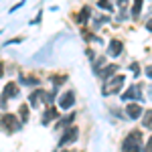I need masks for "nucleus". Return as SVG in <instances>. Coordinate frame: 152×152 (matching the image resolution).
I'll use <instances>...</instances> for the list:
<instances>
[{"label": "nucleus", "mask_w": 152, "mask_h": 152, "mask_svg": "<svg viewBox=\"0 0 152 152\" xmlns=\"http://www.w3.org/2000/svg\"><path fill=\"white\" fill-rule=\"evenodd\" d=\"M75 104V91H65V94L59 97V107L61 110H69Z\"/></svg>", "instance_id": "423d86ee"}, {"label": "nucleus", "mask_w": 152, "mask_h": 152, "mask_svg": "<svg viewBox=\"0 0 152 152\" xmlns=\"http://www.w3.org/2000/svg\"><path fill=\"white\" fill-rule=\"evenodd\" d=\"M0 33H2V31H0Z\"/></svg>", "instance_id": "c85d7f7f"}, {"label": "nucleus", "mask_w": 152, "mask_h": 152, "mask_svg": "<svg viewBox=\"0 0 152 152\" xmlns=\"http://www.w3.org/2000/svg\"><path fill=\"white\" fill-rule=\"evenodd\" d=\"M118 4H120V8H126L128 6V0H118Z\"/></svg>", "instance_id": "393cba45"}, {"label": "nucleus", "mask_w": 152, "mask_h": 152, "mask_svg": "<svg viewBox=\"0 0 152 152\" xmlns=\"http://www.w3.org/2000/svg\"><path fill=\"white\" fill-rule=\"evenodd\" d=\"M97 6L107 10V12H114V2L112 0H97Z\"/></svg>", "instance_id": "f3484780"}, {"label": "nucleus", "mask_w": 152, "mask_h": 152, "mask_svg": "<svg viewBox=\"0 0 152 152\" xmlns=\"http://www.w3.org/2000/svg\"><path fill=\"white\" fill-rule=\"evenodd\" d=\"M2 71H4V65L0 63V77H2Z\"/></svg>", "instance_id": "cd10ccee"}, {"label": "nucleus", "mask_w": 152, "mask_h": 152, "mask_svg": "<svg viewBox=\"0 0 152 152\" xmlns=\"http://www.w3.org/2000/svg\"><path fill=\"white\" fill-rule=\"evenodd\" d=\"M132 71H134V75H136V77L140 75V69H138V63H132Z\"/></svg>", "instance_id": "5701e85b"}, {"label": "nucleus", "mask_w": 152, "mask_h": 152, "mask_svg": "<svg viewBox=\"0 0 152 152\" xmlns=\"http://www.w3.org/2000/svg\"><path fill=\"white\" fill-rule=\"evenodd\" d=\"M126 114H128L130 120H138L142 116V107L138 104H130V105H126Z\"/></svg>", "instance_id": "6e6552de"}, {"label": "nucleus", "mask_w": 152, "mask_h": 152, "mask_svg": "<svg viewBox=\"0 0 152 152\" xmlns=\"http://www.w3.org/2000/svg\"><path fill=\"white\" fill-rule=\"evenodd\" d=\"M144 152H152V136H150V140H148V144L144 146Z\"/></svg>", "instance_id": "b1692460"}, {"label": "nucleus", "mask_w": 152, "mask_h": 152, "mask_svg": "<svg viewBox=\"0 0 152 152\" xmlns=\"http://www.w3.org/2000/svg\"><path fill=\"white\" fill-rule=\"evenodd\" d=\"M18 81L24 83V85H39V83H41V79H37V77H26V75H20V77H18Z\"/></svg>", "instance_id": "2eb2a0df"}, {"label": "nucleus", "mask_w": 152, "mask_h": 152, "mask_svg": "<svg viewBox=\"0 0 152 152\" xmlns=\"http://www.w3.org/2000/svg\"><path fill=\"white\" fill-rule=\"evenodd\" d=\"M20 122H23V124L28 122V105H26V104L20 105Z\"/></svg>", "instance_id": "6ab92c4d"}, {"label": "nucleus", "mask_w": 152, "mask_h": 152, "mask_svg": "<svg viewBox=\"0 0 152 152\" xmlns=\"http://www.w3.org/2000/svg\"><path fill=\"white\" fill-rule=\"evenodd\" d=\"M146 75H148V77H152V65H150V67H146Z\"/></svg>", "instance_id": "a878e982"}, {"label": "nucleus", "mask_w": 152, "mask_h": 152, "mask_svg": "<svg viewBox=\"0 0 152 152\" xmlns=\"http://www.w3.org/2000/svg\"><path fill=\"white\" fill-rule=\"evenodd\" d=\"M122 47H124L122 41H112V43H110V55H112V57H118V55L122 53Z\"/></svg>", "instance_id": "f8f14e48"}, {"label": "nucleus", "mask_w": 152, "mask_h": 152, "mask_svg": "<svg viewBox=\"0 0 152 152\" xmlns=\"http://www.w3.org/2000/svg\"><path fill=\"white\" fill-rule=\"evenodd\" d=\"M89 16H91V8H89V6H83L81 12H79V14H75V23H77V24H85Z\"/></svg>", "instance_id": "9b49d317"}, {"label": "nucleus", "mask_w": 152, "mask_h": 152, "mask_svg": "<svg viewBox=\"0 0 152 152\" xmlns=\"http://www.w3.org/2000/svg\"><path fill=\"white\" fill-rule=\"evenodd\" d=\"M146 28H148V31H152V18L148 20V23H146Z\"/></svg>", "instance_id": "bb28decb"}, {"label": "nucleus", "mask_w": 152, "mask_h": 152, "mask_svg": "<svg viewBox=\"0 0 152 152\" xmlns=\"http://www.w3.org/2000/svg\"><path fill=\"white\" fill-rule=\"evenodd\" d=\"M116 71H118V65H104L102 69L97 71V75H99L102 79H110V77L116 73Z\"/></svg>", "instance_id": "1a4fd4ad"}, {"label": "nucleus", "mask_w": 152, "mask_h": 152, "mask_svg": "<svg viewBox=\"0 0 152 152\" xmlns=\"http://www.w3.org/2000/svg\"><path fill=\"white\" fill-rule=\"evenodd\" d=\"M24 2H26V0H20V2H16V4H14V6H12V8H10V10H8V12H10V14H12V12H14V10H18L20 6H24Z\"/></svg>", "instance_id": "412c9836"}, {"label": "nucleus", "mask_w": 152, "mask_h": 152, "mask_svg": "<svg viewBox=\"0 0 152 152\" xmlns=\"http://www.w3.org/2000/svg\"><path fill=\"white\" fill-rule=\"evenodd\" d=\"M142 150V132L132 130L122 144V152H140Z\"/></svg>", "instance_id": "f257e3e1"}, {"label": "nucleus", "mask_w": 152, "mask_h": 152, "mask_svg": "<svg viewBox=\"0 0 152 152\" xmlns=\"http://www.w3.org/2000/svg\"><path fill=\"white\" fill-rule=\"evenodd\" d=\"M10 97H18V85L16 83H6V87H4V94L0 97V105L2 107H6V102L10 99Z\"/></svg>", "instance_id": "20e7f679"}, {"label": "nucleus", "mask_w": 152, "mask_h": 152, "mask_svg": "<svg viewBox=\"0 0 152 152\" xmlns=\"http://www.w3.org/2000/svg\"><path fill=\"white\" fill-rule=\"evenodd\" d=\"M51 81H53V89L57 91L59 85H63V83L67 81V75H53V77H51Z\"/></svg>", "instance_id": "4468645a"}, {"label": "nucleus", "mask_w": 152, "mask_h": 152, "mask_svg": "<svg viewBox=\"0 0 152 152\" xmlns=\"http://www.w3.org/2000/svg\"><path fill=\"white\" fill-rule=\"evenodd\" d=\"M142 4H144V0H134V6H132V16H134V18H138V16H140Z\"/></svg>", "instance_id": "dca6fc26"}, {"label": "nucleus", "mask_w": 152, "mask_h": 152, "mask_svg": "<svg viewBox=\"0 0 152 152\" xmlns=\"http://www.w3.org/2000/svg\"><path fill=\"white\" fill-rule=\"evenodd\" d=\"M124 75H112L110 79H107V83L104 85V94L105 95H114L118 94V91H122V85H124Z\"/></svg>", "instance_id": "7ed1b4c3"}, {"label": "nucleus", "mask_w": 152, "mask_h": 152, "mask_svg": "<svg viewBox=\"0 0 152 152\" xmlns=\"http://www.w3.org/2000/svg\"><path fill=\"white\" fill-rule=\"evenodd\" d=\"M18 43H23V37H16V39H10L6 45H18Z\"/></svg>", "instance_id": "4be33fe9"}, {"label": "nucleus", "mask_w": 152, "mask_h": 152, "mask_svg": "<svg viewBox=\"0 0 152 152\" xmlns=\"http://www.w3.org/2000/svg\"><path fill=\"white\" fill-rule=\"evenodd\" d=\"M73 120H75V114H69L67 118H63V120H59V126H57V128H61V126H63V128H67V126H69V124L73 122Z\"/></svg>", "instance_id": "a211bd4d"}, {"label": "nucleus", "mask_w": 152, "mask_h": 152, "mask_svg": "<svg viewBox=\"0 0 152 152\" xmlns=\"http://www.w3.org/2000/svg\"><path fill=\"white\" fill-rule=\"evenodd\" d=\"M20 128H23V122L14 116V114H2L0 116V130L12 134V132H18Z\"/></svg>", "instance_id": "f03ea898"}, {"label": "nucleus", "mask_w": 152, "mask_h": 152, "mask_svg": "<svg viewBox=\"0 0 152 152\" xmlns=\"http://www.w3.org/2000/svg\"><path fill=\"white\" fill-rule=\"evenodd\" d=\"M104 65H105V59H102V57H99V59H95V63H94V71L97 73V71L102 69Z\"/></svg>", "instance_id": "aec40b11"}, {"label": "nucleus", "mask_w": 152, "mask_h": 152, "mask_svg": "<svg viewBox=\"0 0 152 152\" xmlns=\"http://www.w3.org/2000/svg\"><path fill=\"white\" fill-rule=\"evenodd\" d=\"M122 99H124V102H126V99H142V87H138V85H130L128 91L122 94Z\"/></svg>", "instance_id": "0eeeda50"}, {"label": "nucleus", "mask_w": 152, "mask_h": 152, "mask_svg": "<svg viewBox=\"0 0 152 152\" xmlns=\"http://www.w3.org/2000/svg\"><path fill=\"white\" fill-rule=\"evenodd\" d=\"M41 95H43V89H35L33 94L28 95V104L33 105V107H37V105H39V99H41Z\"/></svg>", "instance_id": "ddd939ff"}, {"label": "nucleus", "mask_w": 152, "mask_h": 152, "mask_svg": "<svg viewBox=\"0 0 152 152\" xmlns=\"http://www.w3.org/2000/svg\"><path fill=\"white\" fill-rule=\"evenodd\" d=\"M57 107H51V105H49L47 110H45V114H43V118H41V122H43V126H47L49 122H51V120H55V118H57Z\"/></svg>", "instance_id": "9d476101"}, {"label": "nucleus", "mask_w": 152, "mask_h": 152, "mask_svg": "<svg viewBox=\"0 0 152 152\" xmlns=\"http://www.w3.org/2000/svg\"><path fill=\"white\" fill-rule=\"evenodd\" d=\"M77 136H79V130L75 128V126H69V128L63 132V136H61V140H59V146L71 144L73 140H77Z\"/></svg>", "instance_id": "39448f33"}]
</instances>
